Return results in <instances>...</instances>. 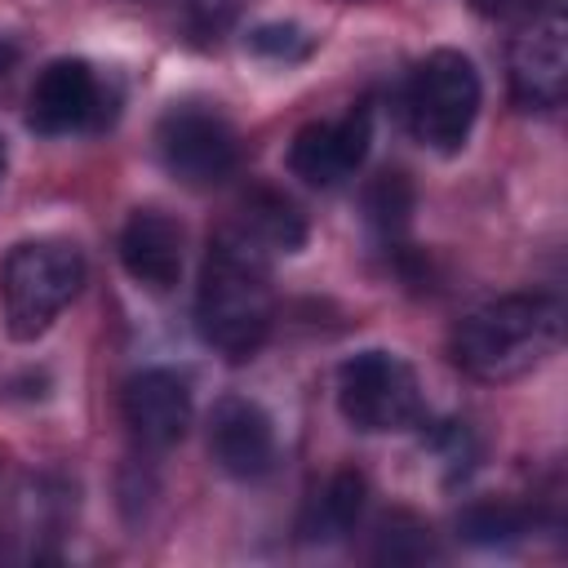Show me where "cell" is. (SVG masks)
<instances>
[{"label":"cell","instance_id":"1","mask_svg":"<svg viewBox=\"0 0 568 568\" xmlns=\"http://www.w3.org/2000/svg\"><path fill=\"white\" fill-rule=\"evenodd\" d=\"M275 324V288H271V253L240 226H222L209 240L195 284V328L200 342L213 346L226 364L253 359Z\"/></svg>","mask_w":568,"mask_h":568},{"label":"cell","instance_id":"2","mask_svg":"<svg viewBox=\"0 0 568 568\" xmlns=\"http://www.w3.org/2000/svg\"><path fill=\"white\" fill-rule=\"evenodd\" d=\"M564 337V302L555 293H506L475 306L453 328V364L475 382H515L541 368Z\"/></svg>","mask_w":568,"mask_h":568},{"label":"cell","instance_id":"3","mask_svg":"<svg viewBox=\"0 0 568 568\" xmlns=\"http://www.w3.org/2000/svg\"><path fill=\"white\" fill-rule=\"evenodd\" d=\"M84 288V253L71 240H22L0 266V315L13 342H36Z\"/></svg>","mask_w":568,"mask_h":568},{"label":"cell","instance_id":"4","mask_svg":"<svg viewBox=\"0 0 568 568\" xmlns=\"http://www.w3.org/2000/svg\"><path fill=\"white\" fill-rule=\"evenodd\" d=\"M479 102H484V84H479L475 62L457 49H435L413 67L408 89H404L408 133L430 151L453 155L470 138Z\"/></svg>","mask_w":568,"mask_h":568},{"label":"cell","instance_id":"5","mask_svg":"<svg viewBox=\"0 0 568 568\" xmlns=\"http://www.w3.org/2000/svg\"><path fill=\"white\" fill-rule=\"evenodd\" d=\"M337 408L364 435H390L422 422V382L395 351H359L337 368Z\"/></svg>","mask_w":568,"mask_h":568},{"label":"cell","instance_id":"6","mask_svg":"<svg viewBox=\"0 0 568 568\" xmlns=\"http://www.w3.org/2000/svg\"><path fill=\"white\" fill-rule=\"evenodd\" d=\"M155 155L182 186H217L240 164V133L217 106L178 102L155 124Z\"/></svg>","mask_w":568,"mask_h":568},{"label":"cell","instance_id":"7","mask_svg":"<svg viewBox=\"0 0 568 568\" xmlns=\"http://www.w3.org/2000/svg\"><path fill=\"white\" fill-rule=\"evenodd\" d=\"M510 93L519 106L555 111L568 93V9L564 0H532L506 49Z\"/></svg>","mask_w":568,"mask_h":568},{"label":"cell","instance_id":"8","mask_svg":"<svg viewBox=\"0 0 568 568\" xmlns=\"http://www.w3.org/2000/svg\"><path fill=\"white\" fill-rule=\"evenodd\" d=\"M368 142H373L368 106H351L337 120H311L288 142V173L302 178L306 186H337L364 164Z\"/></svg>","mask_w":568,"mask_h":568},{"label":"cell","instance_id":"9","mask_svg":"<svg viewBox=\"0 0 568 568\" xmlns=\"http://www.w3.org/2000/svg\"><path fill=\"white\" fill-rule=\"evenodd\" d=\"M102 120V84L98 71L84 58H58L49 62L27 98V124L44 138L80 133Z\"/></svg>","mask_w":568,"mask_h":568},{"label":"cell","instance_id":"10","mask_svg":"<svg viewBox=\"0 0 568 568\" xmlns=\"http://www.w3.org/2000/svg\"><path fill=\"white\" fill-rule=\"evenodd\" d=\"M209 453L231 479H262L275 470V422L257 399L222 395L209 413Z\"/></svg>","mask_w":568,"mask_h":568},{"label":"cell","instance_id":"11","mask_svg":"<svg viewBox=\"0 0 568 568\" xmlns=\"http://www.w3.org/2000/svg\"><path fill=\"white\" fill-rule=\"evenodd\" d=\"M120 413H124V426L133 430L138 444L169 448L191 430V417H195L191 382L173 368H142L124 382Z\"/></svg>","mask_w":568,"mask_h":568},{"label":"cell","instance_id":"12","mask_svg":"<svg viewBox=\"0 0 568 568\" xmlns=\"http://www.w3.org/2000/svg\"><path fill=\"white\" fill-rule=\"evenodd\" d=\"M182 222L164 209H133L120 231V266L146 293H169L182 275Z\"/></svg>","mask_w":568,"mask_h":568},{"label":"cell","instance_id":"13","mask_svg":"<svg viewBox=\"0 0 568 568\" xmlns=\"http://www.w3.org/2000/svg\"><path fill=\"white\" fill-rule=\"evenodd\" d=\"M364 475L359 470H337L328 475V484L311 497L306 515H302V537L306 541H337L359 524L364 510Z\"/></svg>","mask_w":568,"mask_h":568},{"label":"cell","instance_id":"14","mask_svg":"<svg viewBox=\"0 0 568 568\" xmlns=\"http://www.w3.org/2000/svg\"><path fill=\"white\" fill-rule=\"evenodd\" d=\"M240 226L266 248V253H297L306 244V222L302 213L275 195V191H257L244 200V213H240Z\"/></svg>","mask_w":568,"mask_h":568},{"label":"cell","instance_id":"15","mask_svg":"<svg viewBox=\"0 0 568 568\" xmlns=\"http://www.w3.org/2000/svg\"><path fill=\"white\" fill-rule=\"evenodd\" d=\"M528 524H532L528 510L515 506V501H470L457 515V532L470 546H506V541H519L528 532Z\"/></svg>","mask_w":568,"mask_h":568},{"label":"cell","instance_id":"16","mask_svg":"<svg viewBox=\"0 0 568 568\" xmlns=\"http://www.w3.org/2000/svg\"><path fill=\"white\" fill-rule=\"evenodd\" d=\"M364 213L368 222L390 240L408 226V213H413V186L404 173H382L373 178V186L364 191Z\"/></svg>","mask_w":568,"mask_h":568},{"label":"cell","instance_id":"17","mask_svg":"<svg viewBox=\"0 0 568 568\" xmlns=\"http://www.w3.org/2000/svg\"><path fill=\"white\" fill-rule=\"evenodd\" d=\"M244 44H248V53H257L266 62H302L315 49L311 31H302L297 22H262L248 31Z\"/></svg>","mask_w":568,"mask_h":568},{"label":"cell","instance_id":"18","mask_svg":"<svg viewBox=\"0 0 568 568\" xmlns=\"http://www.w3.org/2000/svg\"><path fill=\"white\" fill-rule=\"evenodd\" d=\"M191 4V13L200 18V22H226L244 0H186Z\"/></svg>","mask_w":568,"mask_h":568},{"label":"cell","instance_id":"19","mask_svg":"<svg viewBox=\"0 0 568 568\" xmlns=\"http://www.w3.org/2000/svg\"><path fill=\"white\" fill-rule=\"evenodd\" d=\"M532 0H475V9L479 13H488V18H510V13H524Z\"/></svg>","mask_w":568,"mask_h":568},{"label":"cell","instance_id":"20","mask_svg":"<svg viewBox=\"0 0 568 568\" xmlns=\"http://www.w3.org/2000/svg\"><path fill=\"white\" fill-rule=\"evenodd\" d=\"M13 58H18V49H13V44H0V75L13 67Z\"/></svg>","mask_w":568,"mask_h":568},{"label":"cell","instance_id":"21","mask_svg":"<svg viewBox=\"0 0 568 568\" xmlns=\"http://www.w3.org/2000/svg\"><path fill=\"white\" fill-rule=\"evenodd\" d=\"M0 178H4V142H0Z\"/></svg>","mask_w":568,"mask_h":568}]
</instances>
